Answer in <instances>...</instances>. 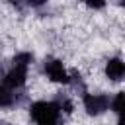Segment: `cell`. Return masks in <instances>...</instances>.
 <instances>
[{
	"instance_id": "30bf717a",
	"label": "cell",
	"mask_w": 125,
	"mask_h": 125,
	"mask_svg": "<svg viewBox=\"0 0 125 125\" xmlns=\"http://www.w3.org/2000/svg\"><path fill=\"white\" fill-rule=\"evenodd\" d=\"M27 4H29L31 8H41V6L47 4V0H27Z\"/></svg>"
},
{
	"instance_id": "5b68a950",
	"label": "cell",
	"mask_w": 125,
	"mask_h": 125,
	"mask_svg": "<svg viewBox=\"0 0 125 125\" xmlns=\"http://www.w3.org/2000/svg\"><path fill=\"white\" fill-rule=\"evenodd\" d=\"M105 76L111 82H119L125 78V61L119 57H113L105 62Z\"/></svg>"
},
{
	"instance_id": "5bb4252c",
	"label": "cell",
	"mask_w": 125,
	"mask_h": 125,
	"mask_svg": "<svg viewBox=\"0 0 125 125\" xmlns=\"http://www.w3.org/2000/svg\"><path fill=\"white\" fill-rule=\"evenodd\" d=\"M121 2H125V0H121Z\"/></svg>"
},
{
	"instance_id": "8fae6325",
	"label": "cell",
	"mask_w": 125,
	"mask_h": 125,
	"mask_svg": "<svg viewBox=\"0 0 125 125\" xmlns=\"http://www.w3.org/2000/svg\"><path fill=\"white\" fill-rule=\"evenodd\" d=\"M6 2H10V4L16 6V8H21V0H6Z\"/></svg>"
},
{
	"instance_id": "9c48e42d",
	"label": "cell",
	"mask_w": 125,
	"mask_h": 125,
	"mask_svg": "<svg viewBox=\"0 0 125 125\" xmlns=\"http://www.w3.org/2000/svg\"><path fill=\"white\" fill-rule=\"evenodd\" d=\"M80 2H84L86 6H90V8H94V10H100V8L105 6V0H80Z\"/></svg>"
},
{
	"instance_id": "8992f818",
	"label": "cell",
	"mask_w": 125,
	"mask_h": 125,
	"mask_svg": "<svg viewBox=\"0 0 125 125\" xmlns=\"http://www.w3.org/2000/svg\"><path fill=\"white\" fill-rule=\"evenodd\" d=\"M16 102H18L16 90H12V88H8L6 84L0 82V107H2V109H4V107H12Z\"/></svg>"
},
{
	"instance_id": "7c38bea8",
	"label": "cell",
	"mask_w": 125,
	"mask_h": 125,
	"mask_svg": "<svg viewBox=\"0 0 125 125\" xmlns=\"http://www.w3.org/2000/svg\"><path fill=\"white\" fill-rule=\"evenodd\" d=\"M117 125H125V113L123 115H117Z\"/></svg>"
},
{
	"instance_id": "6da1fadb",
	"label": "cell",
	"mask_w": 125,
	"mask_h": 125,
	"mask_svg": "<svg viewBox=\"0 0 125 125\" xmlns=\"http://www.w3.org/2000/svg\"><path fill=\"white\" fill-rule=\"evenodd\" d=\"M33 61V55L23 51V53H18L14 59H12V64L10 68L2 74V84H6L8 88L12 90H21L25 86V80H27V70H29V64Z\"/></svg>"
},
{
	"instance_id": "3957f363",
	"label": "cell",
	"mask_w": 125,
	"mask_h": 125,
	"mask_svg": "<svg viewBox=\"0 0 125 125\" xmlns=\"http://www.w3.org/2000/svg\"><path fill=\"white\" fill-rule=\"evenodd\" d=\"M82 105L86 109L88 115L96 117V115H102L105 113L109 107H111V98L107 94H84L82 96Z\"/></svg>"
},
{
	"instance_id": "ba28073f",
	"label": "cell",
	"mask_w": 125,
	"mask_h": 125,
	"mask_svg": "<svg viewBox=\"0 0 125 125\" xmlns=\"http://www.w3.org/2000/svg\"><path fill=\"white\" fill-rule=\"evenodd\" d=\"M59 104H61V109H62L64 113H72V109H74V104H72V102H70L66 96H64V98H61V100H59Z\"/></svg>"
},
{
	"instance_id": "4fadbf2b",
	"label": "cell",
	"mask_w": 125,
	"mask_h": 125,
	"mask_svg": "<svg viewBox=\"0 0 125 125\" xmlns=\"http://www.w3.org/2000/svg\"><path fill=\"white\" fill-rule=\"evenodd\" d=\"M0 125H6V123H2V121H0Z\"/></svg>"
},
{
	"instance_id": "277c9868",
	"label": "cell",
	"mask_w": 125,
	"mask_h": 125,
	"mask_svg": "<svg viewBox=\"0 0 125 125\" xmlns=\"http://www.w3.org/2000/svg\"><path fill=\"white\" fill-rule=\"evenodd\" d=\"M43 70L47 74V78L51 82H57V84H70V74L68 70L64 68L62 61L59 59H47L43 62Z\"/></svg>"
},
{
	"instance_id": "7a4b0ae2",
	"label": "cell",
	"mask_w": 125,
	"mask_h": 125,
	"mask_svg": "<svg viewBox=\"0 0 125 125\" xmlns=\"http://www.w3.org/2000/svg\"><path fill=\"white\" fill-rule=\"evenodd\" d=\"M61 113L62 109L59 100H39L29 105V115L35 125H59Z\"/></svg>"
},
{
	"instance_id": "52a82bcc",
	"label": "cell",
	"mask_w": 125,
	"mask_h": 125,
	"mask_svg": "<svg viewBox=\"0 0 125 125\" xmlns=\"http://www.w3.org/2000/svg\"><path fill=\"white\" fill-rule=\"evenodd\" d=\"M111 111H115V115H123L125 113V92H117L111 98Z\"/></svg>"
}]
</instances>
